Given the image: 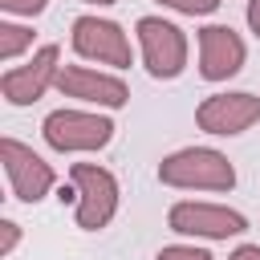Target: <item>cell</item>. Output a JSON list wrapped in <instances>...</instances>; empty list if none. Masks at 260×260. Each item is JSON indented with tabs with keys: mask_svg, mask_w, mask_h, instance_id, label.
<instances>
[{
	"mask_svg": "<svg viewBox=\"0 0 260 260\" xmlns=\"http://www.w3.org/2000/svg\"><path fill=\"white\" fill-rule=\"evenodd\" d=\"M158 183L183 187V191H232L236 167L228 162V154L211 146H183L158 162Z\"/></svg>",
	"mask_w": 260,
	"mask_h": 260,
	"instance_id": "obj_1",
	"label": "cell"
},
{
	"mask_svg": "<svg viewBox=\"0 0 260 260\" xmlns=\"http://www.w3.org/2000/svg\"><path fill=\"white\" fill-rule=\"evenodd\" d=\"M41 134L53 150L77 154V150H102L114 138V122L93 110H53L41 122Z\"/></svg>",
	"mask_w": 260,
	"mask_h": 260,
	"instance_id": "obj_2",
	"label": "cell"
},
{
	"mask_svg": "<svg viewBox=\"0 0 260 260\" xmlns=\"http://www.w3.org/2000/svg\"><path fill=\"white\" fill-rule=\"evenodd\" d=\"M138 32V49H142V65L150 77L158 81H171L187 69V37L179 24L162 20V16H142L134 24Z\"/></svg>",
	"mask_w": 260,
	"mask_h": 260,
	"instance_id": "obj_3",
	"label": "cell"
},
{
	"mask_svg": "<svg viewBox=\"0 0 260 260\" xmlns=\"http://www.w3.org/2000/svg\"><path fill=\"white\" fill-rule=\"evenodd\" d=\"M73 191H77V228H85V232H102L110 219H114V211H118V199H122V191H118V179L106 171V167H93V162H73Z\"/></svg>",
	"mask_w": 260,
	"mask_h": 260,
	"instance_id": "obj_4",
	"label": "cell"
},
{
	"mask_svg": "<svg viewBox=\"0 0 260 260\" xmlns=\"http://www.w3.org/2000/svg\"><path fill=\"white\" fill-rule=\"evenodd\" d=\"M0 162H4L8 191H12V199H20V203H41V199L53 191V183H57L53 167H49L32 146H24V142H16V138H0Z\"/></svg>",
	"mask_w": 260,
	"mask_h": 260,
	"instance_id": "obj_5",
	"label": "cell"
},
{
	"mask_svg": "<svg viewBox=\"0 0 260 260\" xmlns=\"http://www.w3.org/2000/svg\"><path fill=\"white\" fill-rule=\"evenodd\" d=\"M57 73H61V49L57 45H41L28 65L4 69L0 93H4L8 106H32L37 98H45L49 85H57Z\"/></svg>",
	"mask_w": 260,
	"mask_h": 260,
	"instance_id": "obj_6",
	"label": "cell"
},
{
	"mask_svg": "<svg viewBox=\"0 0 260 260\" xmlns=\"http://www.w3.org/2000/svg\"><path fill=\"white\" fill-rule=\"evenodd\" d=\"M167 223H171V232H179V236H199V240H228V236L248 232V219H244L240 211L219 207V203H191V199L175 203V207L167 211Z\"/></svg>",
	"mask_w": 260,
	"mask_h": 260,
	"instance_id": "obj_7",
	"label": "cell"
},
{
	"mask_svg": "<svg viewBox=\"0 0 260 260\" xmlns=\"http://www.w3.org/2000/svg\"><path fill=\"white\" fill-rule=\"evenodd\" d=\"M73 53L98 65H114L126 69L130 65V41L122 32V24L102 20V16H77L73 20Z\"/></svg>",
	"mask_w": 260,
	"mask_h": 260,
	"instance_id": "obj_8",
	"label": "cell"
},
{
	"mask_svg": "<svg viewBox=\"0 0 260 260\" xmlns=\"http://www.w3.org/2000/svg\"><path fill=\"white\" fill-rule=\"evenodd\" d=\"M256 122H260V98L256 93H211L195 110V126L207 134H219V138L244 134Z\"/></svg>",
	"mask_w": 260,
	"mask_h": 260,
	"instance_id": "obj_9",
	"label": "cell"
},
{
	"mask_svg": "<svg viewBox=\"0 0 260 260\" xmlns=\"http://www.w3.org/2000/svg\"><path fill=\"white\" fill-rule=\"evenodd\" d=\"M57 89L65 98H77L85 106H102V110H122L130 102V89L122 77L114 73H98L89 65H61L57 73Z\"/></svg>",
	"mask_w": 260,
	"mask_h": 260,
	"instance_id": "obj_10",
	"label": "cell"
},
{
	"mask_svg": "<svg viewBox=\"0 0 260 260\" xmlns=\"http://www.w3.org/2000/svg\"><path fill=\"white\" fill-rule=\"evenodd\" d=\"M244 57H248V49H244L236 28H228V24L199 28V73H203V81L236 77L244 69Z\"/></svg>",
	"mask_w": 260,
	"mask_h": 260,
	"instance_id": "obj_11",
	"label": "cell"
},
{
	"mask_svg": "<svg viewBox=\"0 0 260 260\" xmlns=\"http://www.w3.org/2000/svg\"><path fill=\"white\" fill-rule=\"evenodd\" d=\"M24 49H32V28L0 20V61H16Z\"/></svg>",
	"mask_w": 260,
	"mask_h": 260,
	"instance_id": "obj_12",
	"label": "cell"
},
{
	"mask_svg": "<svg viewBox=\"0 0 260 260\" xmlns=\"http://www.w3.org/2000/svg\"><path fill=\"white\" fill-rule=\"evenodd\" d=\"M154 4L175 8V12H183V16H207V12H215L223 0H154Z\"/></svg>",
	"mask_w": 260,
	"mask_h": 260,
	"instance_id": "obj_13",
	"label": "cell"
},
{
	"mask_svg": "<svg viewBox=\"0 0 260 260\" xmlns=\"http://www.w3.org/2000/svg\"><path fill=\"white\" fill-rule=\"evenodd\" d=\"M154 260H211V252H207V248H195V244H171V248H162Z\"/></svg>",
	"mask_w": 260,
	"mask_h": 260,
	"instance_id": "obj_14",
	"label": "cell"
},
{
	"mask_svg": "<svg viewBox=\"0 0 260 260\" xmlns=\"http://www.w3.org/2000/svg\"><path fill=\"white\" fill-rule=\"evenodd\" d=\"M49 0H0V8L8 16H41Z\"/></svg>",
	"mask_w": 260,
	"mask_h": 260,
	"instance_id": "obj_15",
	"label": "cell"
},
{
	"mask_svg": "<svg viewBox=\"0 0 260 260\" xmlns=\"http://www.w3.org/2000/svg\"><path fill=\"white\" fill-rule=\"evenodd\" d=\"M16 244H20V223L0 219V256H12V252H16Z\"/></svg>",
	"mask_w": 260,
	"mask_h": 260,
	"instance_id": "obj_16",
	"label": "cell"
},
{
	"mask_svg": "<svg viewBox=\"0 0 260 260\" xmlns=\"http://www.w3.org/2000/svg\"><path fill=\"white\" fill-rule=\"evenodd\" d=\"M228 260H260V244H240Z\"/></svg>",
	"mask_w": 260,
	"mask_h": 260,
	"instance_id": "obj_17",
	"label": "cell"
},
{
	"mask_svg": "<svg viewBox=\"0 0 260 260\" xmlns=\"http://www.w3.org/2000/svg\"><path fill=\"white\" fill-rule=\"evenodd\" d=\"M248 28H252L256 41H260V0H248Z\"/></svg>",
	"mask_w": 260,
	"mask_h": 260,
	"instance_id": "obj_18",
	"label": "cell"
},
{
	"mask_svg": "<svg viewBox=\"0 0 260 260\" xmlns=\"http://www.w3.org/2000/svg\"><path fill=\"white\" fill-rule=\"evenodd\" d=\"M85 4H98V8H106V4H114V0H85Z\"/></svg>",
	"mask_w": 260,
	"mask_h": 260,
	"instance_id": "obj_19",
	"label": "cell"
}]
</instances>
